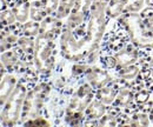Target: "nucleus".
<instances>
[{"mask_svg": "<svg viewBox=\"0 0 153 127\" xmlns=\"http://www.w3.org/2000/svg\"><path fill=\"white\" fill-rule=\"evenodd\" d=\"M41 5H42V8L46 10V12H53L58 10L59 0H42Z\"/></svg>", "mask_w": 153, "mask_h": 127, "instance_id": "4468645a", "label": "nucleus"}, {"mask_svg": "<svg viewBox=\"0 0 153 127\" xmlns=\"http://www.w3.org/2000/svg\"><path fill=\"white\" fill-rule=\"evenodd\" d=\"M104 112H105L104 106L100 105V104H98V102L92 104V106L90 107V114H91L92 117H100Z\"/></svg>", "mask_w": 153, "mask_h": 127, "instance_id": "2eb2a0df", "label": "nucleus"}, {"mask_svg": "<svg viewBox=\"0 0 153 127\" xmlns=\"http://www.w3.org/2000/svg\"><path fill=\"white\" fill-rule=\"evenodd\" d=\"M151 90L146 88L145 86L137 90L135 94H134V102L138 107H143L144 105L149 104L151 101Z\"/></svg>", "mask_w": 153, "mask_h": 127, "instance_id": "6e6552de", "label": "nucleus"}, {"mask_svg": "<svg viewBox=\"0 0 153 127\" xmlns=\"http://www.w3.org/2000/svg\"><path fill=\"white\" fill-rule=\"evenodd\" d=\"M149 117H150V121H151V124L153 125V106L151 107V109L149 111Z\"/></svg>", "mask_w": 153, "mask_h": 127, "instance_id": "f3484780", "label": "nucleus"}, {"mask_svg": "<svg viewBox=\"0 0 153 127\" xmlns=\"http://www.w3.org/2000/svg\"><path fill=\"white\" fill-rule=\"evenodd\" d=\"M90 5H92V0H76L72 14L68 19V24L72 27H76L79 24L82 22V19L85 17Z\"/></svg>", "mask_w": 153, "mask_h": 127, "instance_id": "7ed1b4c3", "label": "nucleus"}, {"mask_svg": "<svg viewBox=\"0 0 153 127\" xmlns=\"http://www.w3.org/2000/svg\"><path fill=\"white\" fill-rule=\"evenodd\" d=\"M115 59H117L118 67L121 68L133 64H138L141 60V53L138 47L131 44L120 48L115 54Z\"/></svg>", "mask_w": 153, "mask_h": 127, "instance_id": "f03ea898", "label": "nucleus"}, {"mask_svg": "<svg viewBox=\"0 0 153 127\" xmlns=\"http://www.w3.org/2000/svg\"><path fill=\"white\" fill-rule=\"evenodd\" d=\"M140 16H141V18H143L144 25H145L147 28H150V30L153 31V10L152 8H146V10H144V11L140 13Z\"/></svg>", "mask_w": 153, "mask_h": 127, "instance_id": "f8f14e48", "label": "nucleus"}, {"mask_svg": "<svg viewBox=\"0 0 153 127\" xmlns=\"http://www.w3.org/2000/svg\"><path fill=\"white\" fill-rule=\"evenodd\" d=\"M143 78H144V82H145V87L146 88H151L152 86V90H153V66L143 71Z\"/></svg>", "mask_w": 153, "mask_h": 127, "instance_id": "ddd939ff", "label": "nucleus"}, {"mask_svg": "<svg viewBox=\"0 0 153 127\" xmlns=\"http://www.w3.org/2000/svg\"><path fill=\"white\" fill-rule=\"evenodd\" d=\"M125 13V5L123 0H111L106 6V14L111 18L121 17Z\"/></svg>", "mask_w": 153, "mask_h": 127, "instance_id": "423d86ee", "label": "nucleus"}, {"mask_svg": "<svg viewBox=\"0 0 153 127\" xmlns=\"http://www.w3.org/2000/svg\"><path fill=\"white\" fill-rule=\"evenodd\" d=\"M130 42L139 50L153 48V31L147 28L140 13H124L120 17Z\"/></svg>", "mask_w": 153, "mask_h": 127, "instance_id": "f257e3e1", "label": "nucleus"}, {"mask_svg": "<svg viewBox=\"0 0 153 127\" xmlns=\"http://www.w3.org/2000/svg\"><path fill=\"white\" fill-rule=\"evenodd\" d=\"M90 79L92 80V82L96 86H104L105 84H107V81L110 80L108 75L105 72H94L90 75Z\"/></svg>", "mask_w": 153, "mask_h": 127, "instance_id": "9b49d317", "label": "nucleus"}, {"mask_svg": "<svg viewBox=\"0 0 153 127\" xmlns=\"http://www.w3.org/2000/svg\"><path fill=\"white\" fill-rule=\"evenodd\" d=\"M134 94H135V92L133 91L132 86L123 87L117 94V98H115L117 99V105L120 106V107H124V108L128 107L134 101Z\"/></svg>", "mask_w": 153, "mask_h": 127, "instance_id": "39448f33", "label": "nucleus"}, {"mask_svg": "<svg viewBox=\"0 0 153 127\" xmlns=\"http://www.w3.org/2000/svg\"><path fill=\"white\" fill-rule=\"evenodd\" d=\"M150 59L152 60V62H153V48H151V52H150Z\"/></svg>", "mask_w": 153, "mask_h": 127, "instance_id": "a211bd4d", "label": "nucleus"}, {"mask_svg": "<svg viewBox=\"0 0 153 127\" xmlns=\"http://www.w3.org/2000/svg\"><path fill=\"white\" fill-rule=\"evenodd\" d=\"M124 124L135 127H147L151 125V121L147 112H144L143 109L138 108L130 114V117L127 118V121Z\"/></svg>", "mask_w": 153, "mask_h": 127, "instance_id": "20e7f679", "label": "nucleus"}, {"mask_svg": "<svg viewBox=\"0 0 153 127\" xmlns=\"http://www.w3.org/2000/svg\"><path fill=\"white\" fill-rule=\"evenodd\" d=\"M102 125H115L117 124V120H115L114 117H111V115H107L104 118V120L101 121Z\"/></svg>", "mask_w": 153, "mask_h": 127, "instance_id": "dca6fc26", "label": "nucleus"}, {"mask_svg": "<svg viewBox=\"0 0 153 127\" xmlns=\"http://www.w3.org/2000/svg\"><path fill=\"white\" fill-rule=\"evenodd\" d=\"M74 2L76 0H60L59 2V6H58V17L59 18H62V17H66L71 8L74 6Z\"/></svg>", "mask_w": 153, "mask_h": 127, "instance_id": "9d476101", "label": "nucleus"}, {"mask_svg": "<svg viewBox=\"0 0 153 127\" xmlns=\"http://www.w3.org/2000/svg\"><path fill=\"white\" fill-rule=\"evenodd\" d=\"M118 92L119 90L117 87H106L99 92V99L105 104H111L117 98Z\"/></svg>", "mask_w": 153, "mask_h": 127, "instance_id": "1a4fd4ad", "label": "nucleus"}, {"mask_svg": "<svg viewBox=\"0 0 153 127\" xmlns=\"http://www.w3.org/2000/svg\"><path fill=\"white\" fill-rule=\"evenodd\" d=\"M125 5V13H141L147 8L146 0H123Z\"/></svg>", "mask_w": 153, "mask_h": 127, "instance_id": "0eeeda50", "label": "nucleus"}]
</instances>
